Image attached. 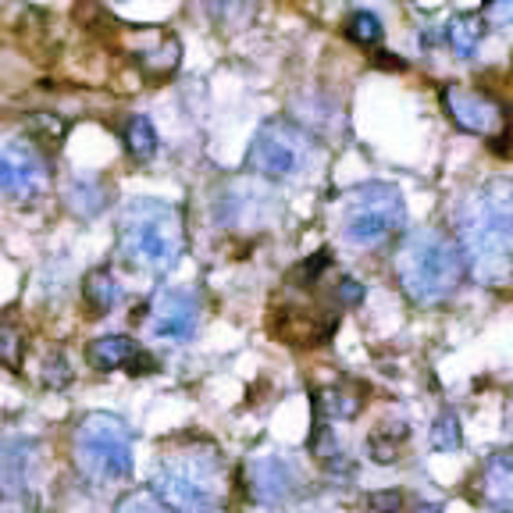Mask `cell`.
<instances>
[{"label":"cell","mask_w":513,"mask_h":513,"mask_svg":"<svg viewBox=\"0 0 513 513\" xmlns=\"http://www.w3.org/2000/svg\"><path fill=\"white\" fill-rule=\"evenodd\" d=\"M432 446L439 449V453H456V449L464 446V428H460V417H456L453 410L439 414V421H435V428H432Z\"/></svg>","instance_id":"obj_21"},{"label":"cell","mask_w":513,"mask_h":513,"mask_svg":"<svg viewBox=\"0 0 513 513\" xmlns=\"http://www.w3.org/2000/svg\"><path fill=\"white\" fill-rule=\"evenodd\" d=\"M367 456H371V460H375V464H392V460H396V439H385L382 432L378 435H371V439H367Z\"/></svg>","instance_id":"obj_25"},{"label":"cell","mask_w":513,"mask_h":513,"mask_svg":"<svg viewBox=\"0 0 513 513\" xmlns=\"http://www.w3.org/2000/svg\"><path fill=\"white\" fill-rule=\"evenodd\" d=\"M82 296H86V303H90L93 314H111V310L125 300L122 282H118L111 271H93V275H86V282H82Z\"/></svg>","instance_id":"obj_15"},{"label":"cell","mask_w":513,"mask_h":513,"mask_svg":"<svg viewBox=\"0 0 513 513\" xmlns=\"http://www.w3.org/2000/svg\"><path fill=\"white\" fill-rule=\"evenodd\" d=\"M314 410H318V421H328V417H353L357 414V399L339 389H321L318 396H314Z\"/></svg>","instance_id":"obj_20"},{"label":"cell","mask_w":513,"mask_h":513,"mask_svg":"<svg viewBox=\"0 0 513 513\" xmlns=\"http://www.w3.org/2000/svg\"><path fill=\"white\" fill-rule=\"evenodd\" d=\"M456 243L467 271L485 285H506L513 275V179H489L456 207Z\"/></svg>","instance_id":"obj_1"},{"label":"cell","mask_w":513,"mask_h":513,"mask_svg":"<svg viewBox=\"0 0 513 513\" xmlns=\"http://www.w3.org/2000/svg\"><path fill=\"white\" fill-rule=\"evenodd\" d=\"M485 25H489V22L481 18V11H478V15H456L453 22L446 25V40H449V47H453V54L471 57L474 50L481 47Z\"/></svg>","instance_id":"obj_17"},{"label":"cell","mask_w":513,"mask_h":513,"mask_svg":"<svg viewBox=\"0 0 513 513\" xmlns=\"http://www.w3.org/2000/svg\"><path fill=\"white\" fill-rule=\"evenodd\" d=\"M0 186L15 200H33V196L47 193L50 186V168L47 157L36 150L33 139H11L4 143L0 154Z\"/></svg>","instance_id":"obj_8"},{"label":"cell","mask_w":513,"mask_h":513,"mask_svg":"<svg viewBox=\"0 0 513 513\" xmlns=\"http://www.w3.org/2000/svg\"><path fill=\"white\" fill-rule=\"evenodd\" d=\"M125 147H129V154L136 161H150L157 154V132L150 125V118H143V114L132 118L129 129H125Z\"/></svg>","instance_id":"obj_18"},{"label":"cell","mask_w":513,"mask_h":513,"mask_svg":"<svg viewBox=\"0 0 513 513\" xmlns=\"http://www.w3.org/2000/svg\"><path fill=\"white\" fill-rule=\"evenodd\" d=\"M150 314V328L154 335L171 342H186L196 332V321H200V303L193 293L186 289H164L157 293V300L147 307Z\"/></svg>","instance_id":"obj_11"},{"label":"cell","mask_w":513,"mask_h":513,"mask_svg":"<svg viewBox=\"0 0 513 513\" xmlns=\"http://www.w3.org/2000/svg\"><path fill=\"white\" fill-rule=\"evenodd\" d=\"M417 513H442V506H435V503H421V506H417Z\"/></svg>","instance_id":"obj_30"},{"label":"cell","mask_w":513,"mask_h":513,"mask_svg":"<svg viewBox=\"0 0 513 513\" xmlns=\"http://www.w3.org/2000/svg\"><path fill=\"white\" fill-rule=\"evenodd\" d=\"M467 271L464 250L439 228H417L396 250V278L414 303H442Z\"/></svg>","instance_id":"obj_3"},{"label":"cell","mask_w":513,"mask_h":513,"mask_svg":"<svg viewBox=\"0 0 513 513\" xmlns=\"http://www.w3.org/2000/svg\"><path fill=\"white\" fill-rule=\"evenodd\" d=\"M75 467L97 485H114L132 471V432L122 417L86 414L72 435Z\"/></svg>","instance_id":"obj_5"},{"label":"cell","mask_w":513,"mask_h":513,"mask_svg":"<svg viewBox=\"0 0 513 513\" xmlns=\"http://www.w3.org/2000/svg\"><path fill=\"white\" fill-rule=\"evenodd\" d=\"M68 382H72V371L65 367V360H61V357L47 360V371H43V385H47V389H61V385H68Z\"/></svg>","instance_id":"obj_26"},{"label":"cell","mask_w":513,"mask_h":513,"mask_svg":"<svg viewBox=\"0 0 513 513\" xmlns=\"http://www.w3.org/2000/svg\"><path fill=\"white\" fill-rule=\"evenodd\" d=\"M114 513H171V510L154 492H132V496H125L122 503L114 506Z\"/></svg>","instance_id":"obj_23"},{"label":"cell","mask_w":513,"mask_h":513,"mask_svg":"<svg viewBox=\"0 0 513 513\" xmlns=\"http://www.w3.org/2000/svg\"><path fill=\"white\" fill-rule=\"evenodd\" d=\"M346 36H350L357 47H378L382 43V22L371 11H353L346 18Z\"/></svg>","instance_id":"obj_19"},{"label":"cell","mask_w":513,"mask_h":513,"mask_svg":"<svg viewBox=\"0 0 513 513\" xmlns=\"http://www.w3.org/2000/svg\"><path fill=\"white\" fill-rule=\"evenodd\" d=\"M246 478H250V496L261 506H282L300 492V471L285 456L275 453L250 460Z\"/></svg>","instance_id":"obj_10"},{"label":"cell","mask_w":513,"mask_h":513,"mask_svg":"<svg viewBox=\"0 0 513 513\" xmlns=\"http://www.w3.org/2000/svg\"><path fill=\"white\" fill-rule=\"evenodd\" d=\"M310 453H318L321 460H328V456L339 453V442L332 439V428H328L325 421H318V428H314V435H310Z\"/></svg>","instance_id":"obj_24"},{"label":"cell","mask_w":513,"mask_h":513,"mask_svg":"<svg viewBox=\"0 0 513 513\" xmlns=\"http://www.w3.org/2000/svg\"><path fill=\"white\" fill-rule=\"evenodd\" d=\"M364 300V289H360V282H353V278H342L339 282V303H360Z\"/></svg>","instance_id":"obj_29"},{"label":"cell","mask_w":513,"mask_h":513,"mask_svg":"<svg viewBox=\"0 0 513 513\" xmlns=\"http://www.w3.org/2000/svg\"><path fill=\"white\" fill-rule=\"evenodd\" d=\"M139 353L143 350L132 339H125V335H100L90 346V364L97 371H118V367H129L132 371Z\"/></svg>","instance_id":"obj_14"},{"label":"cell","mask_w":513,"mask_h":513,"mask_svg":"<svg viewBox=\"0 0 513 513\" xmlns=\"http://www.w3.org/2000/svg\"><path fill=\"white\" fill-rule=\"evenodd\" d=\"M481 18H485L489 25L513 22V4H485V8H481Z\"/></svg>","instance_id":"obj_28"},{"label":"cell","mask_w":513,"mask_h":513,"mask_svg":"<svg viewBox=\"0 0 513 513\" xmlns=\"http://www.w3.org/2000/svg\"><path fill=\"white\" fill-rule=\"evenodd\" d=\"M481 499L499 513H513V449H503L481 471Z\"/></svg>","instance_id":"obj_13"},{"label":"cell","mask_w":513,"mask_h":513,"mask_svg":"<svg viewBox=\"0 0 513 513\" xmlns=\"http://www.w3.org/2000/svg\"><path fill=\"white\" fill-rule=\"evenodd\" d=\"M314 157V139L293 122H268L257 129L250 143V171L264 175V179H296L310 168Z\"/></svg>","instance_id":"obj_7"},{"label":"cell","mask_w":513,"mask_h":513,"mask_svg":"<svg viewBox=\"0 0 513 513\" xmlns=\"http://www.w3.org/2000/svg\"><path fill=\"white\" fill-rule=\"evenodd\" d=\"M403 225H407V204L389 182H367L353 189L342 207V236L353 246H378Z\"/></svg>","instance_id":"obj_6"},{"label":"cell","mask_w":513,"mask_h":513,"mask_svg":"<svg viewBox=\"0 0 513 513\" xmlns=\"http://www.w3.org/2000/svg\"><path fill=\"white\" fill-rule=\"evenodd\" d=\"M25 129H29V136H33V143L40 139V143H47V147H61L65 143V132L68 125L61 122V118H54V114H33L29 122H25Z\"/></svg>","instance_id":"obj_22"},{"label":"cell","mask_w":513,"mask_h":513,"mask_svg":"<svg viewBox=\"0 0 513 513\" xmlns=\"http://www.w3.org/2000/svg\"><path fill=\"white\" fill-rule=\"evenodd\" d=\"M278 211V196L261 182H232L218 196V221L225 225H268Z\"/></svg>","instance_id":"obj_9"},{"label":"cell","mask_w":513,"mask_h":513,"mask_svg":"<svg viewBox=\"0 0 513 513\" xmlns=\"http://www.w3.org/2000/svg\"><path fill=\"white\" fill-rule=\"evenodd\" d=\"M150 492L171 513H214L225 499V471L214 453L164 456L150 478Z\"/></svg>","instance_id":"obj_4"},{"label":"cell","mask_w":513,"mask_h":513,"mask_svg":"<svg viewBox=\"0 0 513 513\" xmlns=\"http://www.w3.org/2000/svg\"><path fill=\"white\" fill-rule=\"evenodd\" d=\"M367 503H371V510L375 513H399L403 510V496H399V492H371Z\"/></svg>","instance_id":"obj_27"},{"label":"cell","mask_w":513,"mask_h":513,"mask_svg":"<svg viewBox=\"0 0 513 513\" xmlns=\"http://www.w3.org/2000/svg\"><path fill=\"white\" fill-rule=\"evenodd\" d=\"M118 253L147 275H168L186 253L182 214L164 200L139 196L118 218Z\"/></svg>","instance_id":"obj_2"},{"label":"cell","mask_w":513,"mask_h":513,"mask_svg":"<svg viewBox=\"0 0 513 513\" xmlns=\"http://www.w3.org/2000/svg\"><path fill=\"white\" fill-rule=\"evenodd\" d=\"M65 207L75 218H97L107 207V189L93 179H75L72 186L65 189Z\"/></svg>","instance_id":"obj_16"},{"label":"cell","mask_w":513,"mask_h":513,"mask_svg":"<svg viewBox=\"0 0 513 513\" xmlns=\"http://www.w3.org/2000/svg\"><path fill=\"white\" fill-rule=\"evenodd\" d=\"M442 104H446L449 118L464 132H474V136H492V132H499V125H503V107L478 90L446 86V90H442Z\"/></svg>","instance_id":"obj_12"}]
</instances>
